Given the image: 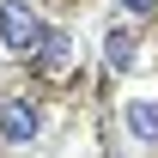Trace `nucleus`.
Wrapping results in <instances>:
<instances>
[{
	"mask_svg": "<svg viewBox=\"0 0 158 158\" xmlns=\"http://www.w3.org/2000/svg\"><path fill=\"white\" fill-rule=\"evenodd\" d=\"M122 122H128V134H134V140H146V146H152V140H158V98H134Z\"/></svg>",
	"mask_w": 158,
	"mask_h": 158,
	"instance_id": "nucleus-4",
	"label": "nucleus"
},
{
	"mask_svg": "<svg viewBox=\"0 0 158 158\" xmlns=\"http://www.w3.org/2000/svg\"><path fill=\"white\" fill-rule=\"evenodd\" d=\"M37 67H43V73H67V67H73V43H67V31H43Z\"/></svg>",
	"mask_w": 158,
	"mask_h": 158,
	"instance_id": "nucleus-3",
	"label": "nucleus"
},
{
	"mask_svg": "<svg viewBox=\"0 0 158 158\" xmlns=\"http://www.w3.org/2000/svg\"><path fill=\"white\" fill-rule=\"evenodd\" d=\"M116 6H122V12H128V19H140V12H152L158 0H116Z\"/></svg>",
	"mask_w": 158,
	"mask_h": 158,
	"instance_id": "nucleus-6",
	"label": "nucleus"
},
{
	"mask_svg": "<svg viewBox=\"0 0 158 158\" xmlns=\"http://www.w3.org/2000/svg\"><path fill=\"white\" fill-rule=\"evenodd\" d=\"M37 128H43V116H37L31 98H0V140L6 146H31Z\"/></svg>",
	"mask_w": 158,
	"mask_h": 158,
	"instance_id": "nucleus-2",
	"label": "nucleus"
},
{
	"mask_svg": "<svg viewBox=\"0 0 158 158\" xmlns=\"http://www.w3.org/2000/svg\"><path fill=\"white\" fill-rule=\"evenodd\" d=\"M37 43H43V19L24 0H6L0 6V49L6 55H37Z\"/></svg>",
	"mask_w": 158,
	"mask_h": 158,
	"instance_id": "nucleus-1",
	"label": "nucleus"
},
{
	"mask_svg": "<svg viewBox=\"0 0 158 158\" xmlns=\"http://www.w3.org/2000/svg\"><path fill=\"white\" fill-rule=\"evenodd\" d=\"M103 61H110L116 73H128V67L140 61V43L128 37V31H110V37H103Z\"/></svg>",
	"mask_w": 158,
	"mask_h": 158,
	"instance_id": "nucleus-5",
	"label": "nucleus"
}]
</instances>
